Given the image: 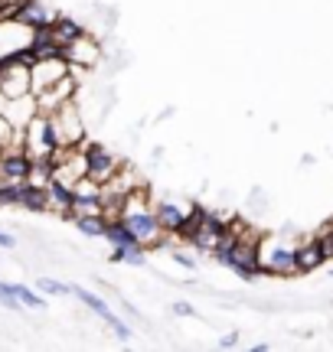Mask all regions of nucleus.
Segmentation results:
<instances>
[{
  "instance_id": "obj_1",
  "label": "nucleus",
  "mask_w": 333,
  "mask_h": 352,
  "mask_svg": "<svg viewBox=\"0 0 333 352\" xmlns=\"http://www.w3.org/2000/svg\"><path fill=\"white\" fill-rule=\"evenodd\" d=\"M121 222L134 232V239L141 241L144 248H157V245H164L166 232L157 226L154 202H147V192H144V189H131L128 196H125Z\"/></svg>"
},
{
  "instance_id": "obj_2",
  "label": "nucleus",
  "mask_w": 333,
  "mask_h": 352,
  "mask_svg": "<svg viewBox=\"0 0 333 352\" xmlns=\"http://www.w3.org/2000/svg\"><path fill=\"white\" fill-rule=\"evenodd\" d=\"M258 264L261 274L271 277H294L297 271V245L288 241V235H261L258 239Z\"/></svg>"
},
{
  "instance_id": "obj_3",
  "label": "nucleus",
  "mask_w": 333,
  "mask_h": 352,
  "mask_svg": "<svg viewBox=\"0 0 333 352\" xmlns=\"http://www.w3.org/2000/svg\"><path fill=\"white\" fill-rule=\"evenodd\" d=\"M23 144L30 157H52V153L63 147V138H59V127H56V118L52 114L36 111L23 127Z\"/></svg>"
},
{
  "instance_id": "obj_4",
  "label": "nucleus",
  "mask_w": 333,
  "mask_h": 352,
  "mask_svg": "<svg viewBox=\"0 0 333 352\" xmlns=\"http://www.w3.org/2000/svg\"><path fill=\"white\" fill-rule=\"evenodd\" d=\"M258 232H245L242 239L232 245V252L226 254H213L222 267H229V271H235V274L242 277V280H255L258 274H261V264H258Z\"/></svg>"
},
{
  "instance_id": "obj_5",
  "label": "nucleus",
  "mask_w": 333,
  "mask_h": 352,
  "mask_svg": "<svg viewBox=\"0 0 333 352\" xmlns=\"http://www.w3.org/2000/svg\"><path fill=\"white\" fill-rule=\"evenodd\" d=\"M102 43L95 36H89V33H82V36H76L69 46H63V59L69 63V72L78 78V72H89V69H95V65L102 63Z\"/></svg>"
},
{
  "instance_id": "obj_6",
  "label": "nucleus",
  "mask_w": 333,
  "mask_h": 352,
  "mask_svg": "<svg viewBox=\"0 0 333 352\" xmlns=\"http://www.w3.org/2000/svg\"><path fill=\"white\" fill-rule=\"evenodd\" d=\"M78 147L85 151V160H89V170H85V176H92L95 183H108V179H111V176L121 170V160H118V157L108 151L105 144H95V140H82Z\"/></svg>"
},
{
  "instance_id": "obj_7",
  "label": "nucleus",
  "mask_w": 333,
  "mask_h": 352,
  "mask_svg": "<svg viewBox=\"0 0 333 352\" xmlns=\"http://www.w3.org/2000/svg\"><path fill=\"white\" fill-rule=\"evenodd\" d=\"M76 95H78V82H76L72 72H69L63 82H56V85L43 88V91H33V98H36V111H43V114H56L63 104L76 101Z\"/></svg>"
},
{
  "instance_id": "obj_8",
  "label": "nucleus",
  "mask_w": 333,
  "mask_h": 352,
  "mask_svg": "<svg viewBox=\"0 0 333 352\" xmlns=\"http://www.w3.org/2000/svg\"><path fill=\"white\" fill-rule=\"evenodd\" d=\"M72 297H76L78 303H85V307H89V310H92L95 316H102L105 323L115 329V336H118L121 342H128V340H131V327H128V323H121V320H118V316L111 314V310H108V303H105L102 297H98V294H92V290H85V287H72Z\"/></svg>"
},
{
  "instance_id": "obj_9",
  "label": "nucleus",
  "mask_w": 333,
  "mask_h": 352,
  "mask_svg": "<svg viewBox=\"0 0 333 352\" xmlns=\"http://www.w3.org/2000/svg\"><path fill=\"white\" fill-rule=\"evenodd\" d=\"M69 76V63L63 56H46V59H36L30 65V78H33V91H43V88L56 85Z\"/></svg>"
},
{
  "instance_id": "obj_10",
  "label": "nucleus",
  "mask_w": 333,
  "mask_h": 352,
  "mask_svg": "<svg viewBox=\"0 0 333 352\" xmlns=\"http://www.w3.org/2000/svg\"><path fill=\"white\" fill-rule=\"evenodd\" d=\"M56 118V127H59V138H63V147H76L85 140V124H82V114H78V101H69L59 111L52 114Z\"/></svg>"
},
{
  "instance_id": "obj_11",
  "label": "nucleus",
  "mask_w": 333,
  "mask_h": 352,
  "mask_svg": "<svg viewBox=\"0 0 333 352\" xmlns=\"http://www.w3.org/2000/svg\"><path fill=\"white\" fill-rule=\"evenodd\" d=\"M59 13L50 10L46 7V0H23V3H17V10H13V23L23 26V30H36V26H52Z\"/></svg>"
},
{
  "instance_id": "obj_12",
  "label": "nucleus",
  "mask_w": 333,
  "mask_h": 352,
  "mask_svg": "<svg viewBox=\"0 0 333 352\" xmlns=\"http://www.w3.org/2000/svg\"><path fill=\"white\" fill-rule=\"evenodd\" d=\"M154 215H157V226L164 228L166 235H177V228H180V222H183L186 209H183L180 202L164 199V202H154Z\"/></svg>"
},
{
  "instance_id": "obj_13",
  "label": "nucleus",
  "mask_w": 333,
  "mask_h": 352,
  "mask_svg": "<svg viewBox=\"0 0 333 352\" xmlns=\"http://www.w3.org/2000/svg\"><path fill=\"white\" fill-rule=\"evenodd\" d=\"M323 261H327V258H323V248H321V241L317 239H308V241L297 245V271H301V274L317 271Z\"/></svg>"
},
{
  "instance_id": "obj_14",
  "label": "nucleus",
  "mask_w": 333,
  "mask_h": 352,
  "mask_svg": "<svg viewBox=\"0 0 333 352\" xmlns=\"http://www.w3.org/2000/svg\"><path fill=\"white\" fill-rule=\"evenodd\" d=\"M46 196H50V212H59V215L69 212V209H72V199H76L72 186H65L59 179H50V183H46Z\"/></svg>"
},
{
  "instance_id": "obj_15",
  "label": "nucleus",
  "mask_w": 333,
  "mask_h": 352,
  "mask_svg": "<svg viewBox=\"0 0 333 352\" xmlns=\"http://www.w3.org/2000/svg\"><path fill=\"white\" fill-rule=\"evenodd\" d=\"M85 33V26L78 23L76 16H56L52 20V39L59 43V46H69L76 36H82Z\"/></svg>"
},
{
  "instance_id": "obj_16",
  "label": "nucleus",
  "mask_w": 333,
  "mask_h": 352,
  "mask_svg": "<svg viewBox=\"0 0 333 352\" xmlns=\"http://www.w3.org/2000/svg\"><path fill=\"white\" fill-rule=\"evenodd\" d=\"M20 209H26V212H50V196H46V186H33V183H26L23 199H20Z\"/></svg>"
},
{
  "instance_id": "obj_17",
  "label": "nucleus",
  "mask_w": 333,
  "mask_h": 352,
  "mask_svg": "<svg viewBox=\"0 0 333 352\" xmlns=\"http://www.w3.org/2000/svg\"><path fill=\"white\" fill-rule=\"evenodd\" d=\"M52 176H56V160H52V157H33L26 183H33V186H46Z\"/></svg>"
},
{
  "instance_id": "obj_18",
  "label": "nucleus",
  "mask_w": 333,
  "mask_h": 352,
  "mask_svg": "<svg viewBox=\"0 0 333 352\" xmlns=\"http://www.w3.org/2000/svg\"><path fill=\"white\" fill-rule=\"evenodd\" d=\"M105 239L111 241V248H118V245H141V241L134 239V232H131L121 219H108V226H105Z\"/></svg>"
},
{
  "instance_id": "obj_19",
  "label": "nucleus",
  "mask_w": 333,
  "mask_h": 352,
  "mask_svg": "<svg viewBox=\"0 0 333 352\" xmlns=\"http://www.w3.org/2000/svg\"><path fill=\"white\" fill-rule=\"evenodd\" d=\"M203 215H206V209L196 202L193 209H186V215H183V222H180V228H177V235L173 239H183V241H190L193 235H196V228L203 226Z\"/></svg>"
},
{
  "instance_id": "obj_20",
  "label": "nucleus",
  "mask_w": 333,
  "mask_h": 352,
  "mask_svg": "<svg viewBox=\"0 0 333 352\" xmlns=\"http://www.w3.org/2000/svg\"><path fill=\"white\" fill-rule=\"evenodd\" d=\"M72 226H76L82 235H89V239H105L108 219H105V215H78V219H72Z\"/></svg>"
},
{
  "instance_id": "obj_21",
  "label": "nucleus",
  "mask_w": 333,
  "mask_h": 352,
  "mask_svg": "<svg viewBox=\"0 0 333 352\" xmlns=\"http://www.w3.org/2000/svg\"><path fill=\"white\" fill-rule=\"evenodd\" d=\"M26 183H0V206H20Z\"/></svg>"
},
{
  "instance_id": "obj_22",
  "label": "nucleus",
  "mask_w": 333,
  "mask_h": 352,
  "mask_svg": "<svg viewBox=\"0 0 333 352\" xmlns=\"http://www.w3.org/2000/svg\"><path fill=\"white\" fill-rule=\"evenodd\" d=\"M13 290H17V297H20L23 307H33V310H43V307H46V300H43L39 294H33L26 284H13Z\"/></svg>"
},
{
  "instance_id": "obj_23",
  "label": "nucleus",
  "mask_w": 333,
  "mask_h": 352,
  "mask_svg": "<svg viewBox=\"0 0 333 352\" xmlns=\"http://www.w3.org/2000/svg\"><path fill=\"white\" fill-rule=\"evenodd\" d=\"M36 287L43 290V294H52V297H65V294H72V287H69V284H63V280H52V277H39Z\"/></svg>"
},
{
  "instance_id": "obj_24",
  "label": "nucleus",
  "mask_w": 333,
  "mask_h": 352,
  "mask_svg": "<svg viewBox=\"0 0 333 352\" xmlns=\"http://www.w3.org/2000/svg\"><path fill=\"white\" fill-rule=\"evenodd\" d=\"M0 307H7V310H20L23 307L20 297H17V290H13V284H3V280H0Z\"/></svg>"
},
{
  "instance_id": "obj_25",
  "label": "nucleus",
  "mask_w": 333,
  "mask_h": 352,
  "mask_svg": "<svg viewBox=\"0 0 333 352\" xmlns=\"http://www.w3.org/2000/svg\"><path fill=\"white\" fill-rule=\"evenodd\" d=\"M317 241H321V248H323V258H327V261H333V226L323 228L321 235H317Z\"/></svg>"
},
{
  "instance_id": "obj_26",
  "label": "nucleus",
  "mask_w": 333,
  "mask_h": 352,
  "mask_svg": "<svg viewBox=\"0 0 333 352\" xmlns=\"http://www.w3.org/2000/svg\"><path fill=\"white\" fill-rule=\"evenodd\" d=\"M13 131H17V127H13L10 121H7V118L0 114V147H3V144H10V140H13Z\"/></svg>"
},
{
  "instance_id": "obj_27",
  "label": "nucleus",
  "mask_w": 333,
  "mask_h": 352,
  "mask_svg": "<svg viewBox=\"0 0 333 352\" xmlns=\"http://www.w3.org/2000/svg\"><path fill=\"white\" fill-rule=\"evenodd\" d=\"M173 314H177V316H193L196 310H193L186 300H180V303H173Z\"/></svg>"
},
{
  "instance_id": "obj_28",
  "label": "nucleus",
  "mask_w": 333,
  "mask_h": 352,
  "mask_svg": "<svg viewBox=\"0 0 333 352\" xmlns=\"http://www.w3.org/2000/svg\"><path fill=\"white\" fill-rule=\"evenodd\" d=\"M173 261H177V264H183V267H190V271H193V267H196V261H193L190 254H183V252H177V254H173Z\"/></svg>"
},
{
  "instance_id": "obj_29",
  "label": "nucleus",
  "mask_w": 333,
  "mask_h": 352,
  "mask_svg": "<svg viewBox=\"0 0 333 352\" xmlns=\"http://www.w3.org/2000/svg\"><path fill=\"white\" fill-rule=\"evenodd\" d=\"M219 346H222V349H232V346H239V333H229V336H222V340H219Z\"/></svg>"
},
{
  "instance_id": "obj_30",
  "label": "nucleus",
  "mask_w": 333,
  "mask_h": 352,
  "mask_svg": "<svg viewBox=\"0 0 333 352\" xmlns=\"http://www.w3.org/2000/svg\"><path fill=\"white\" fill-rule=\"evenodd\" d=\"M0 248H17V239L10 232H0Z\"/></svg>"
},
{
  "instance_id": "obj_31",
  "label": "nucleus",
  "mask_w": 333,
  "mask_h": 352,
  "mask_svg": "<svg viewBox=\"0 0 333 352\" xmlns=\"http://www.w3.org/2000/svg\"><path fill=\"white\" fill-rule=\"evenodd\" d=\"M3 108H7V95L0 91V114H3Z\"/></svg>"
},
{
  "instance_id": "obj_32",
  "label": "nucleus",
  "mask_w": 333,
  "mask_h": 352,
  "mask_svg": "<svg viewBox=\"0 0 333 352\" xmlns=\"http://www.w3.org/2000/svg\"><path fill=\"white\" fill-rule=\"evenodd\" d=\"M0 20H3V0H0Z\"/></svg>"
}]
</instances>
